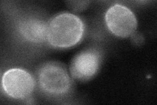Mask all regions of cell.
I'll return each mask as SVG.
<instances>
[{"label": "cell", "instance_id": "obj_3", "mask_svg": "<svg viewBox=\"0 0 157 105\" xmlns=\"http://www.w3.org/2000/svg\"><path fill=\"white\" fill-rule=\"evenodd\" d=\"M105 21L109 30L119 38H128L133 35L137 27L135 14L131 9L121 4H115L107 9Z\"/></svg>", "mask_w": 157, "mask_h": 105}, {"label": "cell", "instance_id": "obj_6", "mask_svg": "<svg viewBox=\"0 0 157 105\" xmlns=\"http://www.w3.org/2000/svg\"><path fill=\"white\" fill-rule=\"evenodd\" d=\"M47 25L45 21L37 18L27 17L18 23V31L26 40L33 43H42L47 39Z\"/></svg>", "mask_w": 157, "mask_h": 105}, {"label": "cell", "instance_id": "obj_2", "mask_svg": "<svg viewBox=\"0 0 157 105\" xmlns=\"http://www.w3.org/2000/svg\"><path fill=\"white\" fill-rule=\"evenodd\" d=\"M38 85L42 91L54 97L67 94L71 87V81L66 70L57 63H46L39 70Z\"/></svg>", "mask_w": 157, "mask_h": 105}, {"label": "cell", "instance_id": "obj_4", "mask_svg": "<svg viewBox=\"0 0 157 105\" xmlns=\"http://www.w3.org/2000/svg\"><path fill=\"white\" fill-rule=\"evenodd\" d=\"M2 86L4 92L14 99H24L32 93L35 80L28 72L22 68H11L4 73Z\"/></svg>", "mask_w": 157, "mask_h": 105}, {"label": "cell", "instance_id": "obj_7", "mask_svg": "<svg viewBox=\"0 0 157 105\" xmlns=\"http://www.w3.org/2000/svg\"><path fill=\"white\" fill-rule=\"evenodd\" d=\"M67 5L74 11H81V10L85 9V7L88 6V2H68Z\"/></svg>", "mask_w": 157, "mask_h": 105}, {"label": "cell", "instance_id": "obj_5", "mask_svg": "<svg viewBox=\"0 0 157 105\" xmlns=\"http://www.w3.org/2000/svg\"><path fill=\"white\" fill-rule=\"evenodd\" d=\"M100 61V55L96 50L88 49L81 52L73 58L71 63V76L78 80H88L98 72Z\"/></svg>", "mask_w": 157, "mask_h": 105}, {"label": "cell", "instance_id": "obj_1", "mask_svg": "<svg viewBox=\"0 0 157 105\" xmlns=\"http://www.w3.org/2000/svg\"><path fill=\"white\" fill-rule=\"evenodd\" d=\"M84 32L85 24L79 17L63 13L52 18L48 23L47 39L53 47L66 49L80 42Z\"/></svg>", "mask_w": 157, "mask_h": 105}]
</instances>
